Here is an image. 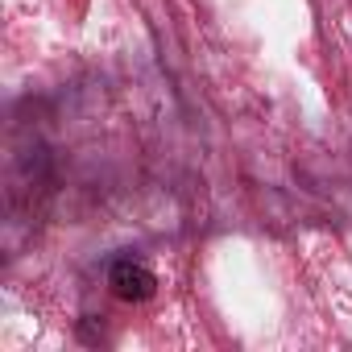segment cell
<instances>
[{
    "instance_id": "obj_1",
    "label": "cell",
    "mask_w": 352,
    "mask_h": 352,
    "mask_svg": "<svg viewBox=\"0 0 352 352\" xmlns=\"http://www.w3.org/2000/svg\"><path fill=\"white\" fill-rule=\"evenodd\" d=\"M108 286H112V294L124 298V302H145V298H153L157 278H153L149 265H141V261H133V257H120V261H112V270H108Z\"/></svg>"
}]
</instances>
